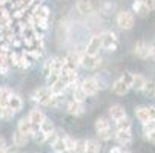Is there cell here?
I'll use <instances>...</instances> for the list:
<instances>
[{
	"label": "cell",
	"mask_w": 155,
	"mask_h": 153,
	"mask_svg": "<svg viewBox=\"0 0 155 153\" xmlns=\"http://www.w3.org/2000/svg\"><path fill=\"white\" fill-rule=\"evenodd\" d=\"M71 98L75 100V101H78V103H84V101L87 100V95L84 94V91L78 86V87H75V89L71 92Z\"/></svg>",
	"instance_id": "obj_27"
},
{
	"label": "cell",
	"mask_w": 155,
	"mask_h": 153,
	"mask_svg": "<svg viewBox=\"0 0 155 153\" xmlns=\"http://www.w3.org/2000/svg\"><path fill=\"white\" fill-rule=\"evenodd\" d=\"M129 91H130V86H129V84H126V83L121 80V77H120V78H117L112 84H110V92H112L114 95L123 97V95H126Z\"/></svg>",
	"instance_id": "obj_10"
},
{
	"label": "cell",
	"mask_w": 155,
	"mask_h": 153,
	"mask_svg": "<svg viewBox=\"0 0 155 153\" xmlns=\"http://www.w3.org/2000/svg\"><path fill=\"white\" fill-rule=\"evenodd\" d=\"M34 2H35V3H41V0H34Z\"/></svg>",
	"instance_id": "obj_48"
},
{
	"label": "cell",
	"mask_w": 155,
	"mask_h": 153,
	"mask_svg": "<svg viewBox=\"0 0 155 153\" xmlns=\"http://www.w3.org/2000/svg\"><path fill=\"white\" fill-rule=\"evenodd\" d=\"M147 107H149L150 118H152V120H155V104H150V106H147Z\"/></svg>",
	"instance_id": "obj_45"
},
{
	"label": "cell",
	"mask_w": 155,
	"mask_h": 153,
	"mask_svg": "<svg viewBox=\"0 0 155 153\" xmlns=\"http://www.w3.org/2000/svg\"><path fill=\"white\" fill-rule=\"evenodd\" d=\"M52 98H54V94H52V91L49 89L48 86L37 87V89L31 94V100L37 106H41V107H49Z\"/></svg>",
	"instance_id": "obj_1"
},
{
	"label": "cell",
	"mask_w": 155,
	"mask_h": 153,
	"mask_svg": "<svg viewBox=\"0 0 155 153\" xmlns=\"http://www.w3.org/2000/svg\"><path fill=\"white\" fill-rule=\"evenodd\" d=\"M115 23H117V26L120 29L129 31V29L134 28V25H135V14L132 11H127V9L118 11L117 17H115Z\"/></svg>",
	"instance_id": "obj_2"
},
{
	"label": "cell",
	"mask_w": 155,
	"mask_h": 153,
	"mask_svg": "<svg viewBox=\"0 0 155 153\" xmlns=\"http://www.w3.org/2000/svg\"><path fill=\"white\" fill-rule=\"evenodd\" d=\"M14 112L11 110V109L6 106V104H3V103H0V120H12L14 118Z\"/></svg>",
	"instance_id": "obj_28"
},
{
	"label": "cell",
	"mask_w": 155,
	"mask_h": 153,
	"mask_svg": "<svg viewBox=\"0 0 155 153\" xmlns=\"http://www.w3.org/2000/svg\"><path fill=\"white\" fill-rule=\"evenodd\" d=\"M23 98H21L18 94H15V92H12L11 94V97H9V100H8V103H6V106L11 109V110L14 112V113H18L21 109H23Z\"/></svg>",
	"instance_id": "obj_13"
},
{
	"label": "cell",
	"mask_w": 155,
	"mask_h": 153,
	"mask_svg": "<svg viewBox=\"0 0 155 153\" xmlns=\"http://www.w3.org/2000/svg\"><path fill=\"white\" fill-rule=\"evenodd\" d=\"M110 129V120L106 116H100L95 120V132H101V130Z\"/></svg>",
	"instance_id": "obj_24"
},
{
	"label": "cell",
	"mask_w": 155,
	"mask_h": 153,
	"mask_svg": "<svg viewBox=\"0 0 155 153\" xmlns=\"http://www.w3.org/2000/svg\"><path fill=\"white\" fill-rule=\"evenodd\" d=\"M75 8H77V11H78L80 14H83V15H89V14L94 12V5H92L91 0H78L77 5H75Z\"/></svg>",
	"instance_id": "obj_20"
},
{
	"label": "cell",
	"mask_w": 155,
	"mask_h": 153,
	"mask_svg": "<svg viewBox=\"0 0 155 153\" xmlns=\"http://www.w3.org/2000/svg\"><path fill=\"white\" fill-rule=\"evenodd\" d=\"M66 103H68V101H66L64 95H54V98H52L49 107H52V109H61L63 106L66 107Z\"/></svg>",
	"instance_id": "obj_29"
},
{
	"label": "cell",
	"mask_w": 155,
	"mask_h": 153,
	"mask_svg": "<svg viewBox=\"0 0 155 153\" xmlns=\"http://www.w3.org/2000/svg\"><path fill=\"white\" fill-rule=\"evenodd\" d=\"M101 49H103L101 37H100V34H98V35H92V37L89 38V41L86 43V49H84V52H86V54H89V55H98Z\"/></svg>",
	"instance_id": "obj_6"
},
{
	"label": "cell",
	"mask_w": 155,
	"mask_h": 153,
	"mask_svg": "<svg viewBox=\"0 0 155 153\" xmlns=\"http://www.w3.org/2000/svg\"><path fill=\"white\" fill-rule=\"evenodd\" d=\"M101 151V144L95 138L86 139V153H100Z\"/></svg>",
	"instance_id": "obj_23"
},
{
	"label": "cell",
	"mask_w": 155,
	"mask_h": 153,
	"mask_svg": "<svg viewBox=\"0 0 155 153\" xmlns=\"http://www.w3.org/2000/svg\"><path fill=\"white\" fill-rule=\"evenodd\" d=\"M121 80H123L126 84H129V86H130V89H132V81H134V74H130V72H124V74L121 75Z\"/></svg>",
	"instance_id": "obj_38"
},
{
	"label": "cell",
	"mask_w": 155,
	"mask_h": 153,
	"mask_svg": "<svg viewBox=\"0 0 155 153\" xmlns=\"http://www.w3.org/2000/svg\"><path fill=\"white\" fill-rule=\"evenodd\" d=\"M80 87L84 91V94L87 97H95L100 92V89H101V86H100V83H98V80L95 77H84L81 80Z\"/></svg>",
	"instance_id": "obj_3"
},
{
	"label": "cell",
	"mask_w": 155,
	"mask_h": 153,
	"mask_svg": "<svg viewBox=\"0 0 155 153\" xmlns=\"http://www.w3.org/2000/svg\"><path fill=\"white\" fill-rule=\"evenodd\" d=\"M153 130H155V121L153 120H150L149 123H144L143 124V133H144V136L149 135L150 132H153Z\"/></svg>",
	"instance_id": "obj_36"
},
{
	"label": "cell",
	"mask_w": 155,
	"mask_h": 153,
	"mask_svg": "<svg viewBox=\"0 0 155 153\" xmlns=\"http://www.w3.org/2000/svg\"><path fill=\"white\" fill-rule=\"evenodd\" d=\"M49 89L52 91L54 95H66V92H68V84H66V81L60 75V78L52 86H49Z\"/></svg>",
	"instance_id": "obj_18"
},
{
	"label": "cell",
	"mask_w": 155,
	"mask_h": 153,
	"mask_svg": "<svg viewBox=\"0 0 155 153\" xmlns=\"http://www.w3.org/2000/svg\"><path fill=\"white\" fill-rule=\"evenodd\" d=\"M121 151H123V148H121V145H118V144L109 148V153H121Z\"/></svg>",
	"instance_id": "obj_41"
},
{
	"label": "cell",
	"mask_w": 155,
	"mask_h": 153,
	"mask_svg": "<svg viewBox=\"0 0 155 153\" xmlns=\"http://www.w3.org/2000/svg\"><path fill=\"white\" fill-rule=\"evenodd\" d=\"M153 121H155V120H153Z\"/></svg>",
	"instance_id": "obj_50"
},
{
	"label": "cell",
	"mask_w": 155,
	"mask_h": 153,
	"mask_svg": "<svg viewBox=\"0 0 155 153\" xmlns=\"http://www.w3.org/2000/svg\"><path fill=\"white\" fill-rule=\"evenodd\" d=\"M74 153H86V139H77V145H75Z\"/></svg>",
	"instance_id": "obj_37"
},
{
	"label": "cell",
	"mask_w": 155,
	"mask_h": 153,
	"mask_svg": "<svg viewBox=\"0 0 155 153\" xmlns=\"http://www.w3.org/2000/svg\"><path fill=\"white\" fill-rule=\"evenodd\" d=\"M147 78L141 74H134V81H132V89L137 91V92H143L144 91V87L147 84Z\"/></svg>",
	"instance_id": "obj_21"
},
{
	"label": "cell",
	"mask_w": 155,
	"mask_h": 153,
	"mask_svg": "<svg viewBox=\"0 0 155 153\" xmlns=\"http://www.w3.org/2000/svg\"><path fill=\"white\" fill-rule=\"evenodd\" d=\"M149 55H150V58H153V60H155V43L149 45Z\"/></svg>",
	"instance_id": "obj_44"
},
{
	"label": "cell",
	"mask_w": 155,
	"mask_h": 153,
	"mask_svg": "<svg viewBox=\"0 0 155 153\" xmlns=\"http://www.w3.org/2000/svg\"><path fill=\"white\" fill-rule=\"evenodd\" d=\"M31 139L35 142V144H45L46 141H48V135H45L41 132V130L38 129V130H35V132L31 135Z\"/></svg>",
	"instance_id": "obj_32"
},
{
	"label": "cell",
	"mask_w": 155,
	"mask_h": 153,
	"mask_svg": "<svg viewBox=\"0 0 155 153\" xmlns=\"http://www.w3.org/2000/svg\"><path fill=\"white\" fill-rule=\"evenodd\" d=\"M28 118H29V121L32 123L34 127H40L41 123L46 120V115H45V112H43L40 107H34V109H31V110H29Z\"/></svg>",
	"instance_id": "obj_11"
},
{
	"label": "cell",
	"mask_w": 155,
	"mask_h": 153,
	"mask_svg": "<svg viewBox=\"0 0 155 153\" xmlns=\"http://www.w3.org/2000/svg\"><path fill=\"white\" fill-rule=\"evenodd\" d=\"M9 51H5V49H0V75L6 77L11 71V63H9V57H8Z\"/></svg>",
	"instance_id": "obj_14"
},
{
	"label": "cell",
	"mask_w": 155,
	"mask_h": 153,
	"mask_svg": "<svg viewBox=\"0 0 155 153\" xmlns=\"http://www.w3.org/2000/svg\"><path fill=\"white\" fill-rule=\"evenodd\" d=\"M32 60L31 57L28 55L26 51H20V55H18V61H17V68L18 69H29L32 66Z\"/></svg>",
	"instance_id": "obj_22"
},
{
	"label": "cell",
	"mask_w": 155,
	"mask_h": 153,
	"mask_svg": "<svg viewBox=\"0 0 155 153\" xmlns=\"http://www.w3.org/2000/svg\"><path fill=\"white\" fill-rule=\"evenodd\" d=\"M29 139H31V138H28V136L23 135V133H20L18 130H14L12 135H11V142H12V145L17 147V148H23V147H26L28 142H29Z\"/></svg>",
	"instance_id": "obj_16"
},
{
	"label": "cell",
	"mask_w": 155,
	"mask_h": 153,
	"mask_svg": "<svg viewBox=\"0 0 155 153\" xmlns=\"http://www.w3.org/2000/svg\"><path fill=\"white\" fill-rule=\"evenodd\" d=\"M60 75H61V74H58V72H51V74H48V75H46V86H48V87L52 86V84L60 78Z\"/></svg>",
	"instance_id": "obj_35"
},
{
	"label": "cell",
	"mask_w": 155,
	"mask_h": 153,
	"mask_svg": "<svg viewBox=\"0 0 155 153\" xmlns=\"http://www.w3.org/2000/svg\"><path fill=\"white\" fill-rule=\"evenodd\" d=\"M0 153H5V150H0Z\"/></svg>",
	"instance_id": "obj_49"
},
{
	"label": "cell",
	"mask_w": 155,
	"mask_h": 153,
	"mask_svg": "<svg viewBox=\"0 0 155 153\" xmlns=\"http://www.w3.org/2000/svg\"><path fill=\"white\" fill-rule=\"evenodd\" d=\"M135 116H137V120H138L141 124L149 123V121L152 120L147 106H137V107H135Z\"/></svg>",
	"instance_id": "obj_19"
},
{
	"label": "cell",
	"mask_w": 155,
	"mask_h": 153,
	"mask_svg": "<svg viewBox=\"0 0 155 153\" xmlns=\"http://www.w3.org/2000/svg\"><path fill=\"white\" fill-rule=\"evenodd\" d=\"M143 94L147 95V97H155V83H153V81H150V80L147 81V84H146V87H144Z\"/></svg>",
	"instance_id": "obj_34"
},
{
	"label": "cell",
	"mask_w": 155,
	"mask_h": 153,
	"mask_svg": "<svg viewBox=\"0 0 155 153\" xmlns=\"http://www.w3.org/2000/svg\"><path fill=\"white\" fill-rule=\"evenodd\" d=\"M12 92H14V91L11 89V87H8V86H0V103L6 104Z\"/></svg>",
	"instance_id": "obj_31"
},
{
	"label": "cell",
	"mask_w": 155,
	"mask_h": 153,
	"mask_svg": "<svg viewBox=\"0 0 155 153\" xmlns=\"http://www.w3.org/2000/svg\"><path fill=\"white\" fill-rule=\"evenodd\" d=\"M40 130H41V132L45 133V135H48V136H49L52 132H55V126H54V123L51 121V118L46 116V120L43 121L41 126H40Z\"/></svg>",
	"instance_id": "obj_25"
},
{
	"label": "cell",
	"mask_w": 155,
	"mask_h": 153,
	"mask_svg": "<svg viewBox=\"0 0 155 153\" xmlns=\"http://www.w3.org/2000/svg\"><path fill=\"white\" fill-rule=\"evenodd\" d=\"M63 142H64V148L68 150V151H71V153H74V151H75L77 139H74V138H72V136H69V135H63Z\"/></svg>",
	"instance_id": "obj_30"
},
{
	"label": "cell",
	"mask_w": 155,
	"mask_h": 153,
	"mask_svg": "<svg viewBox=\"0 0 155 153\" xmlns=\"http://www.w3.org/2000/svg\"><path fill=\"white\" fill-rule=\"evenodd\" d=\"M115 129L117 130H132V121L129 116H124L118 121H115Z\"/></svg>",
	"instance_id": "obj_26"
},
{
	"label": "cell",
	"mask_w": 155,
	"mask_h": 153,
	"mask_svg": "<svg viewBox=\"0 0 155 153\" xmlns=\"http://www.w3.org/2000/svg\"><path fill=\"white\" fill-rule=\"evenodd\" d=\"M17 130H18L20 133L26 135L28 138H31V135L34 132V126H32V123L29 121L28 116H21L18 120V123H17Z\"/></svg>",
	"instance_id": "obj_12"
},
{
	"label": "cell",
	"mask_w": 155,
	"mask_h": 153,
	"mask_svg": "<svg viewBox=\"0 0 155 153\" xmlns=\"http://www.w3.org/2000/svg\"><path fill=\"white\" fill-rule=\"evenodd\" d=\"M107 113H109V120H112L114 123L118 121V120H121V118H124V116H127L124 107L121 104H112V106L109 107Z\"/></svg>",
	"instance_id": "obj_15"
},
{
	"label": "cell",
	"mask_w": 155,
	"mask_h": 153,
	"mask_svg": "<svg viewBox=\"0 0 155 153\" xmlns=\"http://www.w3.org/2000/svg\"><path fill=\"white\" fill-rule=\"evenodd\" d=\"M100 37H101L103 49L114 52V51L118 48V35H117L114 31H103V32L100 34Z\"/></svg>",
	"instance_id": "obj_4"
},
{
	"label": "cell",
	"mask_w": 155,
	"mask_h": 153,
	"mask_svg": "<svg viewBox=\"0 0 155 153\" xmlns=\"http://www.w3.org/2000/svg\"><path fill=\"white\" fill-rule=\"evenodd\" d=\"M18 150H20V148H17V147H14V145H8V147L5 148V153H18Z\"/></svg>",
	"instance_id": "obj_42"
},
{
	"label": "cell",
	"mask_w": 155,
	"mask_h": 153,
	"mask_svg": "<svg viewBox=\"0 0 155 153\" xmlns=\"http://www.w3.org/2000/svg\"><path fill=\"white\" fill-rule=\"evenodd\" d=\"M114 139L117 141L118 145L121 147H129L134 141V136H132V132L130 130H117L114 133Z\"/></svg>",
	"instance_id": "obj_8"
},
{
	"label": "cell",
	"mask_w": 155,
	"mask_h": 153,
	"mask_svg": "<svg viewBox=\"0 0 155 153\" xmlns=\"http://www.w3.org/2000/svg\"><path fill=\"white\" fill-rule=\"evenodd\" d=\"M52 153H71V151H68L66 148H63V150H52Z\"/></svg>",
	"instance_id": "obj_46"
},
{
	"label": "cell",
	"mask_w": 155,
	"mask_h": 153,
	"mask_svg": "<svg viewBox=\"0 0 155 153\" xmlns=\"http://www.w3.org/2000/svg\"><path fill=\"white\" fill-rule=\"evenodd\" d=\"M146 139H147L150 144H155V130H153V132H150L149 135H146Z\"/></svg>",
	"instance_id": "obj_43"
},
{
	"label": "cell",
	"mask_w": 155,
	"mask_h": 153,
	"mask_svg": "<svg viewBox=\"0 0 155 153\" xmlns=\"http://www.w3.org/2000/svg\"><path fill=\"white\" fill-rule=\"evenodd\" d=\"M121 153H134V151H130V150H123Z\"/></svg>",
	"instance_id": "obj_47"
},
{
	"label": "cell",
	"mask_w": 155,
	"mask_h": 153,
	"mask_svg": "<svg viewBox=\"0 0 155 153\" xmlns=\"http://www.w3.org/2000/svg\"><path fill=\"white\" fill-rule=\"evenodd\" d=\"M64 109H66V112H68L69 115H72V116H81L86 112L84 103H78L75 100H69L68 103H66V107Z\"/></svg>",
	"instance_id": "obj_7"
},
{
	"label": "cell",
	"mask_w": 155,
	"mask_h": 153,
	"mask_svg": "<svg viewBox=\"0 0 155 153\" xmlns=\"http://www.w3.org/2000/svg\"><path fill=\"white\" fill-rule=\"evenodd\" d=\"M143 2L149 8V11H155V0H143Z\"/></svg>",
	"instance_id": "obj_39"
},
{
	"label": "cell",
	"mask_w": 155,
	"mask_h": 153,
	"mask_svg": "<svg viewBox=\"0 0 155 153\" xmlns=\"http://www.w3.org/2000/svg\"><path fill=\"white\" fill-rule=\"evenodd\" d=\"M149 45H150V43H146L144 40L137 41L135 46H134V54H135V57L140 58V60H147V58H150V55H149Z\"/></svg>",
	"instance_id": "obj_9"
},
{
	"label": "cell",
	"mask_w": 155,
	"mask_h": 153,
	"mask_svg": "<svg viewBox=\"0 0 155 153\" xmlns=\"http://www.w3.org/2000/svg\"><path fill=\"white\" fill-rule=\"evenodd\" d=\"M101 64H103V58L100 55H89V54L83 52V57H81V68L83 69L97 71Z\"/></svg>",
	"instance_id": "obj_5"
},
{
	"label": "cell",
	"mask_w": 155,
	"mask_h": 153,
	"mask_svg": "<svg viewBox=\"0 0 155 153\" xmlns=\"http://www.w3.org/2000/svg\"><path fill=\"white\" fill-rule=\"evenodd\" d=\"M97 135H98V139L103 141V142H106V141H109V139L114 138L112 132H110V129H106V130H101V132H97Z\"/></svg>",
	"instance_id": "obj_33"
},
{
	"label": "cell",
	"mask_w": 155,
	"mask_h": 153,
	"mask_svg": "<svg viewBox=\"0 0 155 153\" xmlns=\"http://www.w3.org/2000/svg\"><path fill=\"white\" fill-rule=\"evenodd\" d=\"M8 147V141L3 135H0V150H5Z\"/></svg>",
	"instance_id": "obj_40"
},
{
	"label": "cell",
	"mask_w": 155,
	"mask_h": 153,
	"mask_svg": "<svg viewBox=\"0 0 155 153\" xmlns=\"http://www.w3.org/2000/svg\"><path fill=\"white\" fill-rule=\"evenodd\" d=\"M132 12H134L137 17H140V18H144V17H147L149 15V8L144 5V2L143 0H135L134 3H132Z\"/></svg>",
	"instance_id": "obj_17"
}]
</instances>
